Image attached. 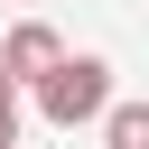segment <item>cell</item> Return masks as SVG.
<instances>
[{
    "instance_id": "obj_3",
    "label": "cell",
    "mask_w": 149,
    "mask_h": 149,
    "mask_svg": "<svg viewBox=\"0 0 149 149\" xmlns=\"http://www.w3.org/2000/svg\"><path fill=\"white\" fill-rule=\"evenodd\" d=\"M102 149H149V102H112L102 112Z\"/></svg>"
},
{
    "instance_id": "obj_1",
    "label": "cell",
    "mask_w": 149,
    "mask_h": 149,
    "mask_svg": "<svg viewBox=\"0 0 149 149\" xmlns=\"http://www.w3.org/2000/svg\"><path fill=\"white\" fill-rule=\"evenodd\" d=\"M37 112H47L56 130L102 121V112H112V65H102V56H56V65L37 74Z\"/></svg>"
},
{
    "instance_id": "obj_4",
    "label": "cell",
    "mask_w": 149,
    "mask_h": 149,
    "mask_svg": "<svg viewBox=\"0 0 149 149\" xmlns=\"http://www.w3.org/2000/svg\"><path fill=\"white\" fill-rule=\"evenodd\" d=\"M0 149H19V84L0 74Z\"/></svg>"
},
{
    "instance_id": "obj_2",
    "label": "cell",
    "mask_w": 149,
    "mask_h": 149,
    "mask_svg": "<svg viewBox=\"0 0 149 149\" xmlns=\"http://www.w3.org/2000/svg\"><path fill=\"white\" fill-rule=\"evenodd\" d=\"M56 56H65V37H56L47 19H19V28L0 37V74H9V84H37Z\"/></svg>"
}]
</instances>
